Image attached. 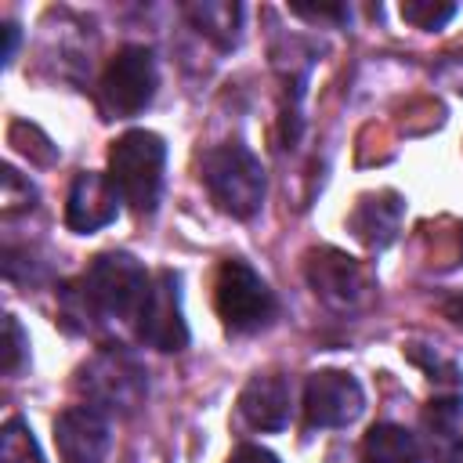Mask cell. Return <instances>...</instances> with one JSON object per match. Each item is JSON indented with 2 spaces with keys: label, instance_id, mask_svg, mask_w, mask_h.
Segmentation results:
<instances>
[{
  "label": "cell",
  "instance_id": "cell-1",
  "mask_svg": "<svg viewBox=\"0 0 463 463\" xmlns=\"http://www.w3.org/2000/svg\"><path fill=\"white\" fill-rule=\"evenodd\" d=\"M152 275L130 253H98L76 282L61 286V315L72 329H98L109 322H137Z\"/></svg>",
  "mask_w": 463,
  "mask_h": 463
},
{
  "label": "cell",
  "instance_id": "cell-2",
  "mask_svg": "<svg viewBox=\"0 0 463 463\" xmlns=\"http://www.w3.org/2000/svg\"><path fill=\"white\" fill-rule=\"evenodd\" d=\"M166 145L156 130H127L109 145V181L134 213H152L163 195Z\"/></svg>",
  "mask_w": 463,
  "mask_h": 463
},
{
  "label": "cell",
  "instance_id": "cell-3",
  "mask_svg": "<svg viewBox=\"0 0 463 463\" xmlns=\"http://www.w3.org/2000/svg\"><path fill=\"white\" fill-rule=\"evenodd\" d=\"M199 177L210 192V199L217 203V210H224L228 217H253L264 203V166L260 159L242 145V141H224L213 145L203 156Z\"/></svg>",
  "mask_w": 463,
  "mask_h": 463
},
{
  "label": "cell",
  "instance_id": "cell-4",
  "mask_svg": "<svg viewBox=\"0 0 463 463\" xmlns=\"http://www.w3.org/2000/svg\"><path fill=\"white\" fill-rule=\"evenodd\" d=\"M76 391L83 394V405L105 416H127L145 402L148 380L141 362L116 344V347H101L76 369Z\"/></svg>",
  "mask_w": 463,
  "mask_h": 463
},
{
  "label": "cell",
  "instance_id": "cell-5",
  "mask_svg": "<svg viewBox=\"0 0 463 463\" xmlns=\"http://www.w3.org/2000/svg\"><path fill=\"white\" fill-rule=\"evenodd\" d=\"M213 307L228 333H257L275 318V293L246 260L232 257L217 268Z\"/></svg>",
  "mask_w": 463,
  "mask_h": 463
},
{
  "label": "cell",
  "instance_id": "cell-6",
  "mask_svg": "<svg viewBox=\"0 0 463 463\" xmlns=\"http://www.w3.org/2000/svg\"><path fill=\"white\" fill-rule=\"evenodd\" d=\"M304 279L311 286V293L336 307V311H358L373 300L376 293V282L373 275L347 253L333 250V246H322V250H311L304 257Z\"/></svg>",
  "mask_w": 463,
  "mask_h": 463
},
{
  "label": "cell",
  "instance_id": "cell-7",
  "mask_svg": "<svg viewBox=\"0 0 463 463\" xmlns=\"http://www.w3.org/2000/svg\"><path fill=\"white\" fill-rule=\"evenodd\" d=\"M156 87H159L156 58L141 43L119 47L101 72V101L112 116H137L156 98Z\"/></svg>",
  "mask_w": 463,
  "mask_h": 463
},
{
  "label": "cell",
  "instance_id": "cell-8",
  "mask_svg": "<svg viewBox=\"0 0 463 463\" xmlns=\"http://www.w3.org/2000/svg\"><path fill=\"white\" fill-rule=\"evenodd\" d=\"M141 344L156 351H181L188 347V322L181 311V282L170 268L152 275V286L145 293V304L134 322Z\"/></svg>",
  "mask_w": 463,
  "mask_h": 463
},
{
  "label": "cell",
  "instance_id": "cell-9",
  "mask_svg": "<svg viewBox=\"0 0 463 463\" xmlns=\"http://www.w3.org/2000/svg\"><path fill=\"white\" fill-rule=\"evenodd\" d=\"M365 391L344 369L311 373L304 383V420L307 427H347L362 416Z\"/></svg>",
  "mask_w": 463,
  "mask_h": 463
},
{
  "label": "cell",
  "instance_id": "cell-10",
  "mask_svg": "<svg viewBox=\"0 0 463 463\" xmlns=\"http://www.w3.org/2000/svg\"><path fill=\"white\" fill-rule=\"evenodd\" d=\"M54 445L61 463H105L112 449L109 416L90 405H69L54 416Z\"/></svg>",
  "mask_w": 463,
  "mask_h": 463
},
{
  "label": "cell",
  "instance_id": "cell-11",
  "mask_svg": "<svg viewBox=\"0 0 463 463\" xmlns=\"http://www.w3.org/2000/svg\"><path fill=\"white\" fill-rule=\"evenodd\" d=\"M119 192L116 184L109 181V174H98V170H83L72 177L69 184V199H65V224L80 235H90L105 224L116 221L119 213Z\"/></svg>",
  "mask_w": 463,
  "mask_h": 463
},
{
  "label": "cell",
  "instance_id": "cell-12",
  "mask_svg": "<svg viewBox=\"0 0 463 463\" xmlns=\"http://www.w3.org/2000/svg\"><path fill=\"white\" fill-rule=\"evenodd\" d=\"M293 412V383L286 373H257L239 394V416L253 430H282Z\"/></svg>",
  "mask_w": 463,
  "mask_h": 463
},
{
  "label": "cell",
  "instance_id": "cell-13",
  "mask_svg": "<svg viewBox=\"0 0 463 463\" xmlns=\"http://www.w3.org/2000/svg\"><path fill=\"white\" fill-rule=\"evenodd\" d=\"M402 217H405V199L391 188H380L358 195L354 210L347 213V228L362 246L387 250L402 232Z\"/></svg>",
  "mask_w": 463,
  "mask_h": 463
},
{
  "label": "cell",
  "instance_id": "cell-14",
  "mask_svg": "<svg viewBox=\"0 0 463 463\" xmlns=\"http://www.w3.org/2000/svg\"><path fill=\"white\" fill-rule=\"evenodd\" d=\"M362 463H423V449L405 427L373 423L362 438Z\"/></svg>",
  "mask_w": 463,
  "mask_h": 463
},
{
  "label": "cell",
  "instance_id": "cell-15",
  "mask_svg": "<svg viewBox=\"0 0 463 463\" xmlns=\"http://www.w3.org/2000/svg\"><path fill=\"white\" fill-rule=\"evenodd\" d=\"M184 14L217 47L228 51V47L239 43V29H242V7L239 4H232V0H203V4H188Z\"/></svg>",
  "mask_w": 463,
  "mask_h": 463
},
{
  "label": "cell",
  "instance_id": "cell-16",
  "mask_svg": "<svg viewBox=\"0 0 463 463\" xmlns=\"http://www.w3.org/2000/svg\"><path fill=\"white\" fill-rule=\"evenodd\" d=\"M0 463H43V452L33 438V430L11 416L4 423V434H0Z\"/></svg>",
  "mask_w": 463,
  "mask_h": 463
},
{
  "label": "cell",
  "instance_id": "cell-17",
  "mask_svg": "<svg viewBox=\"0 0 463 463\" xmlns=\"http://www.w3.org/2000/svg\"><path fill=\"white\" fill-rule=\"evenodd\" d=\"M398 14L416 29H441L456 14V4H445V0H405L398 7Z\"/></svg>",
  "mask_w": 463,
  "mask_h": 463
},
{
  "label": "cell",
  "instance_id": "cell-18",
  "mask_svg": "<svg viewBox=\"0 0 463 463\" xmlns=\"http://www.w3.org/2000/svg\"><path fill=\"white\" fill-rule=\"evenodd\" d=\"M25 344H29V340H25L22 326H18V318H14V315H4V373H7V376L22 373V365H25V358H29V347H25Z\"/></svg>",
  "mask_w": 463,
  "mask_h": 463
},
{
  "label": "cell",
  "instance_id": "cell-19",
  "mask_svg": "<svg viewBox=\"0 0 463 463\" xmlns=\"http://www.w3.org/2000/svg\"><path fill=\"white\" fill-rule=\"evenodd\" d=\"M459 412H463V398H459V394H452V398H438V402H430L423 423H427V430H434V434L441 438V434H452Z\"/></svg>",
  "mask_w": 463,
  "mask_h": 463
},
{
  "label": "cell",
  "instance_id": "cell-20",
  "mask_svg": "<svg viewBox=\"0 0 463 463\" xmlns=\"http://www.w3.org/2000/svg\"><path fill=\"white\" fill-rule=\"evenodd\" d=\"M33 199H36V188L29 181H22L14 166H4V206H7V213L18 210V206H33Z\"/></svg>",
  "mask_w": 463,
  "mask_h": 463
},
{
  "label": "cell",
  "instance_id": "cell-21",
  "mask_svg": "<svg viewBox=\"0 0 463 463\" xmlns=\"http://www.w3.org/2000/svg\"><path fill=\"white\" fill-rule=\"evenodd\" d=\"M293 14H300V18H347V7L344 4H318V7H311V4H293L289 7Z\"/></svg>",
  "mask_w": 463,
  "mask_h": 463
},
{
  "label": "cell",
  "instance_id": "cell-22",
  "mask_svg": "<svg viewBox=\"0 0 463 463\" xmlns=\"http://www.w3.org/2000/svg\"><path fill=\"white\" fill-rule=\"evenodd\" d=\"M228 463H279V456L268 452V449H260V445H239L228 456Z\"/></svg>",
  "mask_w": 463,
  "mask_h": 463
},
{
  "label": "cell",
  "instance_id": "cell-23",
  "mask_svg": "<svg viewBox=\"0 0 463 463\" xmlns=\"http://www.w3.org/2000/svg\"><path fill=\"white\" fill-rule=\"evenodd\" d=\"M441 315L456 326V329H463V293H456V297H449L445 304H441Z\"/></svg>",
  "mask_w": 463,
  "mask_h": 463
},
{
  "label": "cell",
  "instance_id": "cell-24",
  "mask_svg": "<svg viewBox=\"0 0 463 463\" xmlns=\"http://www.w3.org/2000/svg\"><path fill=\"white\" fill-rule=\"evenodd\" d=\"M4 36H7V43H4V61H11L14 58V47H18V25H4Z\"/></svg>",
  "mask_w": 463,
  "mask_h": 463
},
{
  "label": "cell",
  "instance_id": "cell-25",
  "mask_svg": "<svg viewBox=\"0 0 463 463\" xmlns=\"http://www.w3.org/2000/svg\"><path fill=\"white\" fill-rule=\"evenodd\" d=\"M445 463H463V438H459V441H456V445L449 449V456H445Z\"/></svg>",
  "mask_w": 463,
  "mask_h": 463
}]
</instances>
